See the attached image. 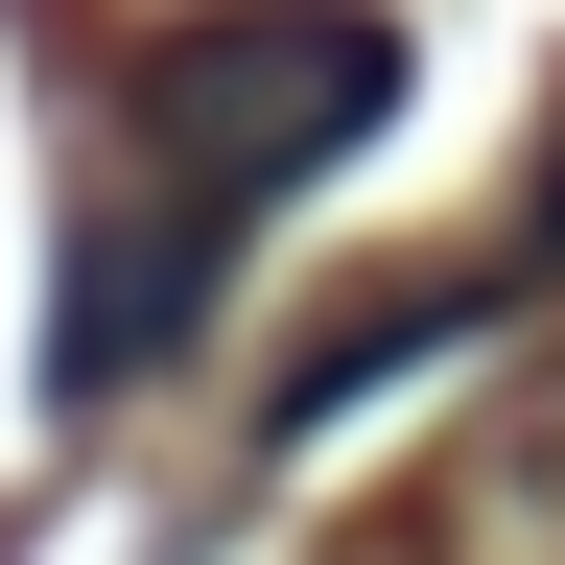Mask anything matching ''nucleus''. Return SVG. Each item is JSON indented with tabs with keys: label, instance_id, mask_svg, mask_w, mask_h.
<instances>
[{
	"label": "nucleus",
	"instance_id": "nucleus-1",
	"mask_svg": "<svg viewBox=\"0 0 565 565\" xmlns=\"http://www.w3.org/2000/svg\"><path fill=\"white\" fill-rule=\"evenodd\" d=\"M118 118H141V166L259 212V189H307V166H353L401 118V24L377 0H212V24H166L118 71Z\"/></svg>",
	"mask_w": 565,
	"mask_h": 565
},
{
	"label": "nucleus",
	"instance_id": "nucleus-2",
	"mask_svg": "<svg viewBox=\"0 0 565 565\" xmlns=\"http://www.w3.org/2000/svg\"><path fill=\"white\" fill-rule=\"evenodd\" d=\"M212 282H236V189H189V166H141L95 236H71V307H47V401H118V377H166V353L212 330Z\"/></svg>",
	"mask_w": 565,
	"mask_h": 565
},
{
	"label": "nucleus",
	"instance_id": "nucleus-3",
	"mask_svg": "<svg viewBox=\"0 0 565 565\" xmlns=\"http://www.w3.org/2000/svg\"><path fill=\"white\" fill-rule=\"evenodd\" d=\"M448 542L471 565H565V377H519L471 424V471H448Z\"/></svg>",
	"mask_w": 565,
	"mask_h": 565
},
{
	"label": "nucleus",
	"instance_id": "nucleus-4",
	"mask_svg": "<svg viewBox=\"0 0 565 565\" xmlns=\"http://www.w3.org/2000/svg\"><path fill=\"white\" fill-rule=\"evenodd\" d=\"M542 259H565V166H542Z\"/></svg>",
	"mask_w": 565,
	"mask_h": 565
}]
</instances>
